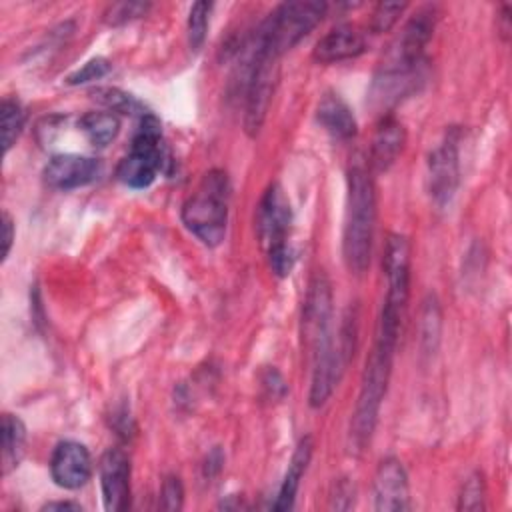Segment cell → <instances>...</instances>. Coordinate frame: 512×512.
<instances>
[{"label": "cell", "mask_w": 512, "mask_h": 512, "mask_svg": "<svg viewBox=\"0 0 512 512\" xmlns=\"http://www.w3.org/2000/svg\"><path fill=\"white\" fill-rule=\"evenodd\" d=\"M366 50V38L364 34L350 26L342 24L326 32L314 46V60L320 64H332V62H342L360 56Z\"/></svg>", "instance_id": "17"}, {"label": "cell", "mask_w": 512, "mask_h": 512, "mask_svg": "<svg viewBox=\"0 0 512 512\" xmlns=\"http://www.w3.org/2000/svg\"><path fill=\"white\" fill-rule=\"evenodd\" d=\"M102 164L96 158L80 154L52 156L44 168V182L56 190H74L98 178Z\"/></svg>", "instance_id": "14"}, {"label": "cell", "mask_w": 512, "mask_h": 512, "mask_svg": "<svg viewBox=\"0 0 512 512\" xmlns=\"http://www.w3.org/2000/svg\"><path fill=\"white\" fill-rule=\"evenodd\" d=\"M312 450H314L312 436H304L298 442V446H296V450H294V454L290 458L286 476H284V480L280 484V490H278V496H276V500L272 504L274 510L282 512V510H290L294 506V498H296V492H298V486H300V478L306 472V466H308V462L312 458Z\"/></svg>", "instance_id": "19"}, {"label": "cell", "mask_w": 512, "mask_h": 512, "mask_svg": "<svg viewBox=\"0 0 512 512\" xmlns=\"http://www.w3.org/2000/svg\"><path fill=\"white\" fill-rule=\"evenodd\" d=\"M326 10L328 4L318 0L284 2L258 26L252 42L256 48L280 58L322 22Z\"/></svg>", "instance_id": "5"}, {"label": "cell", "mask_w": 512, "mask_h": 512, "mask_svg": "<svg viewBox=\"0 0 512 512\" xmlns=\"http://www.w3.org/2000/svg\"><path fill=\"white\" fill-rule=\"evenodd\" d=\"M290 224H292L290 200L280 184H270L258 204L256 228H258L260 244L276 276H288L294 266V252L288 244Z\"/></svg>", "instance_id": "6"}, {"label": "cell", "mask_w": 512, "mask_h": 512, "mask_svg": "<svg viewBox=\"0 0 512 512\" xmlns=\"http://www.w3.org/2000/svg\"><path fill=\"white\" fill-rule=\"evenodd\" d=\"M92 96L98 104H102L112 114L118 112V114H130V116H140V118L144 114H148L144 104L136 96H132L120 88H96L92 92Z\"/></svg>", "instance_id": "22"}, {"label": "cell", "mask_w": 512, "mask_h": 512, "mask_svg": "<svg viewBox=\"0 0 512 512\" xmlns=\"http://www.w3.org/2000/svg\"><path fill=\"white\" fill-rule=\"evenodd\" d=\"M376 226V190L368 164L354 162L348 170L342 254L350 272L362 274L370 264Z\"/></svg>", "instance_id": "2"}, {"label": "cell", "mask_w": 512, "mask_h": 512, "mask_svg": "<svg viewBox=\"0 0 512 512\" xmlns=\"http://www.w3.org/2000/svg\"><path fill=\"white\" fill-rule=\"evenodd\" d=\"M80 130L94 146L110 144L120 132V120L112 112H88L80 118Z\"/></svg>", "instance_id": "21"}, {"label": "cell", "mask_w": 512, "mask_h": 512, "mask_svg": "<svg viewBox=\"0 0 512 512\" xmlns=\"http://www.w3.org/2000/svg\"><path fill=\"white\" fill-rule=\"evenodd\" d=\"M12 242H14V222L10 214L4 210L2 212V260L8 258Z\"/></svg>", "instance_id": "31"}, {"label": "cell", "mask_w": 512, "mask_h": 512, "mask_svg": "<svg viewBox=\"0 0 512 512\" xmlns=\"http://www.w3.org/2000/svg\"><path fill=\"white\" fill-rule=\"evenodd\" d=\"M210 10H212L210 2H196L190 8V14H188V44H190L192 50H200V46L206 40Z\"/></svg>", "instance_id": "25"}, {"label": "cell", "mask_w": 512, "mask_h": 512, "mask_svg": "<svg viewBox=\"0 0 512 512\" xmlns=\"http://www.w3.org/2000/svg\"><path fill=\"white\" fill-rule=\"evenodd\" d=\"M108 72H110V62L106 58H92L86 64H82L78 70L68 74L66 82L70 86H78V84H86V82L98 80V78L106 76Z\"/></svg>", "instance_id": "29"}, {"label": "cell", "mask_w": 512, "mask_h": 512, "mask_svg": "<svg viewBox=\"0 0 512 512\" xmlns=\"http://www.w3.org/2000/svg\"><path fill=\"white\" fill-rule=\"evenodd\" d=\"M26 426L14 414L2 416V474H8L18 466L24 456Z\"/></svg>", "instance_id": "20"}, {"label": "cell", "mask_w": 512, "mask_h": 512, "mask_svg": "<svg viewBox=\"0 0 512 512\" xmlns=\"http://www.w3.org/2000/svg\"><path fill=\"white\" fill-rule=\"evenodd\" d=\"M386 274V298L384 306L390 312L404 314L410 294V242L402 234H390L382 258Z\"/></svg>", "instance_id": "10"}, {"label": "cell", "mask_w": 512, "mask_h": 512, "mask_svg": "<svg viewBox=\"0 0 512 512\" xmlns=\"http://www.w3.org/2000/svg\"><path fill=\"white\" fill-rule=\"evenodd\" d=\"M100 488L106 510L120 512L130 506V458L122 448H108L100 458Z\"/></svg>", "instance_id": "12"}, {"label": "cell", "mask_w": 512, "mask_h": 512, "mask_svg": "<svg viewBox=\"0 0 512 512\" xmlns=\"http://www.w3.org/2000/svg\"><path fill=\"white\" fill-rule=\"evenodd\" d=\"M434 8H420L388 44L372 84V98L392 104L416 88L420 78L422 54L434 32Z\"/></svg>", "instance_id": "1"}, {"label": "cell", "mask_w": 512, "mask_h": 512, "mask_svg": "<svg viewBox=\"0 0 512 512\" xmlns=\"http://www.w3.org/2000/svg\"><path fill=\"white\" fill-rule=\"evenodd\" d=\"M486 498V484L480 472H472L462 484L458 496V510H482Z\"/></svg>", "instance_id": "26"}, {"label": "cell", "mask_w": 512, "mask_h": 512, "mask_svg": "<svg viewBox=\"0 0 512 512\" xmlns=\"http://www.w3.org/2000/svg\"><path fill=\"white\" fill-rule=\"evenodd\" d=\"M318 124L336 140H350L358 132L356 116L336 92H326L316 106Z\"/></svg>", "instance_id": "18"}, {"label": "cell", "mask_w": 512, "mask_h": 512, "mask_svg": "<svg viewBox=\"0 0 512 512\" xmlns=\"http://www.w3.org/2000/svg\"><path fill=\"white\" fill-rule=\"evenodd\" d=\"M2 148L4 154L14 146L24 128V110L16 98L2 100Z\"/></svg>", "instance_id": "24"}, {"label": "cell", "mask_w": 512, "mask_h": 512, "mask_svg": "<svg viewBox=\"0 0 512 512\" xmlns=\"http://www.w3.org/2000/svg\"><path fill=\"white\" fill-rule=\"evenodd\" d=\"M406 10V2H380L374 6L372 14H370V30L374 34H382V32H388L396 22L398 18L402 16V12Z\"/></svg>", "instance_id": "27"}, {"label": "cell", "mask_w": 512, "mask_h": 512, "mask_svg": "<svg viewBox=\"0 0 512 512\" xmlns=\"http://www.w3.org/2000/svg\"><path fill=\"white\" fill-rule=\"evenodd\" d=\"M228 202L230 180L226 172L210 170L182 204V222L202 244L218 246L226 236Z\"/></svg>", "instance_id": "4"}, {"label": "cell", "mask_w": 512, "mask_h": 512, "mask_svg": "<svg viewBox=\"0 0 512 512\" xmlns=\"http://www.w3.org/2000/svg\"><path fill=\"white\" fill-rule=\"evenodd\" d=\"M278 60L276 56L256 48L252 42L250 66L246 70L244 82V128L250 136L258 134L264 124L274 86L278 80Z\"/></svg>", "instance_id": "8"}, {"label": "cell", "mask_w": 512, "mask_h": 512, "mask_svg": "<svg viewBox=\"0 0 512 512\" xmlns=\"http://www.w3.org/2000/svg\"><path fill=\"white\" fill-rule=\"evenodd\" d=\"M50 474L60 488H82L92 476V458L88 448L76 440L56 444L50 458Z\"/></svg>", "instance_id": "13"}, {"label": "cell", "mask_w": 512, "mask_h": 512, "mask_svg": "<svg viewBox=\"0 0 512 512\" xmlns=\"http://www.w3.org/2000/svg\"><path fill=\"white\" fill-rule=\"evenodd\" d=\"M396 342L398 338L376 332L374 348L366 360L356 408L350 420V450L356 454H360L366 448L376 428L378 412L388 390Z\"/></svg>", "instance_id": "3"}, {"label": "cell", "mask_w": 512, "mask_h": 512, "mask_svg": "<svg viewBox=\"0 0 512 512\" xmlns=\"http://www.w3.org/2000/svg\"><path fill=\"white\" fill-rule=\"evenodd\" d=\"M372 498L378 512H400L408 508V476L400 460L386 458L378 464L372 482Z\"/></svg>", "instance_id": "15"}, {"label": "cell", "mask_w": 512, "mask_h": 512, "mask_svg": "<svg viewBox=\"0 0 512 512\" xmlns=\"http://www.w3.org/2000/svg\"><path fill=\"white\" fill-rule=\"evenodd\" d=\"M164 162L166 156L162 148V128L158 118L148 112L140 118L130 152L120 160L116 176L128 188L140 190L154 182Z\"/></svg>", "instance_id": "7"}, {"label": "cell", "mask_w": 512, "mask_h": 512, "mask_svg": "<svg viewBox=\"0 0 512 512\" xmlns=\"http://www.w3.org/2000/svg\"><path fill=\"white\" fill-rule=\"evenodd\" d=\"M302 338L310 350V360L336 350L332 340V290L322 272L308 284L302 308Z\"/></svg>", "instance_id": "9"}, {"label": "cell", "mask_w": 512, "mask_h": 512, "mask_svg": "<svg viewBox=\"0 0 512 512\" xmlns=\"http://www.w3.org/2000/svg\"><path fill=\"white\" fill-rule=\"evenodd\" d=\"M148 10H150L148 2H116L106 8L104 22L108 26H120L144 16Z\"/></svg>", "instance_id": "28"}, {"label": "cell", "mask_w": 512, "mask_h": 512, "mask_svg": "<svg viewBox=\"0 0 512 512\" xmlns=\"http://www.w3.org/2000/svg\"><path fill=\"white\" fill-rule=\"evenodd\" d=\"M222 464H224V454H222V450L216 446V448H212V450H210V454L206 456L204 476H206V478L216 476V474L222 470Z\"/></svg>", "instance_id": "32"}, {"label": "cell", "mask_w": 512, "mask_h": 512, "mask_svg": "<svg viewBox=\"0 0 512 512\" xmlns=\"http://www.w3.org/2000/svg\"><path fill=\"white\" fill-rule=\"evenodd\" d=\"M184 502V486L178 476H166L160 490V508L180 510Z\"/></svg>", "instance_id": "30"}, {"label": "cell", "mask_w": 512, "mask_h": 512, "mask_svg": "<svg viewBox=\"0 0 512 512\" xmlns=\"http://www.w3.org/2000/svg\"><path fill=\"white\" fill-rule=\"evenodd\" d=\"M440 320H442V314H440L438 300L434 296H430L424 302L422 322H420V348H422V354H426V356H432L438 348L440 326H442Z\"/></svg>", "instance_id": "23"}, {"label": "cell", "mask_w": 512, "mask_h": 512, "mask_svg": "<svg viewBox=\"0 0 512 512\" xmlns=\"http://www.w3.org/2000/svg\"><path fill=\"white\" fill-rule=\"evenodd\" d=\"M460 180V160H458V134L454 130L446 132L442 142L428 156V192L436 206H446Z\"/></svg>", "instance_id": "11"}, {"label": "cell", "mask_w": 512, "mask_h": 512, "mask_svg": "<svg viewBox=\"0 0 512 512\" xmlns=\"http://www.w3.org/2000/svg\"><path fill=\"white\" fill-rule=\"evenodd\" d=\"M406 144V130L402 122L394 116H384L374 130L370 152H368V168L370 172H386L402 154Z\"/></svg>", "instance_id": "16"}, {"label": "cell", "mask_w": 512, "mask_h": 512, "mask_svg": "<svg viewBox=\"0 0 512 512\" xmlns=\"http://www.w3.org/2000/svg\"><path fill=\"white\" fill-rule=\"evenodd\" d=\"M42 510H82L80 504L76 502H68V500H60V502H48L42 506Z\"/></svg>", "instance_id": "33"}]
</instances>
